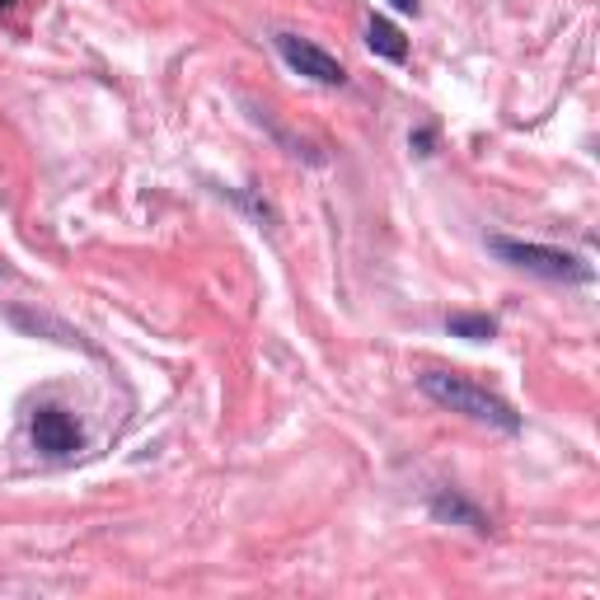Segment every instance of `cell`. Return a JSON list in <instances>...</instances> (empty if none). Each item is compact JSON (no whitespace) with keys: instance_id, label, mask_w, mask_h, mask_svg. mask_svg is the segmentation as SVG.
Listing matches in <instances>:
<instances>
[{"instance_id":"cell-1","label":"cell","mask_w":600,"mask_h":600,"mask_svg":"<svg viewBox=\"0 0 600 600\" xmlns=\"http://www.w3.org/2000/svg\"><path fill=\"white\" fill-rule=\"evenodd\" d=\"M418 385H422V395L441 403V409L465 413L474 422H492V427H502V432H521V418L511 413V403L498 399L492 390H484V385H474L469 376H455V370H427Z\"/></svg>"},{"instance_id":"cell-2","label":"cell","mask_w":600,"mask_h":600,"mask_svg":"<svg viewBox=\"0 0 600 600\" xmlns=\"http://www.w3.org/2000/svg\"><path fill=\"white\" fill-rule=\"evenodd\" d=\"M488 249L507 258L511 268H525L535 277H549V281H591V268L568 249H549V244H525V240H507V235H492Z\"/></svg>"},{"instance_id":"cell-6","label":"cell","mask_w":600,"mask_h":600,"mask_svg":"<svg viewBox=\"0 0 600 600\" xmlns=\"http://www.w3.org/2000/svg\"><path fill=\"white\" fill-rule=\"evenodd\" d=\"M366 43H370V52H380V57H390V62L409 57V43H403V33H399L390 20H370Z\"/></svg>"},{"instance_id":"cell-5","label":"cell","mask_w":600,"mask_h":600,"mask_svg":"<svg viewBox=\"0 0 600 600\" xmlns=\"http://www.w3.org/2000/svg\"><path fill=\"white\" fill-rule=\"evenodd\" d=\"M432 516H441V521H465L469 531H488L484 511L469 507L465 498H455V492H436V498H432Z\"/></svg>"},{"instance_id":"cell-9","label":"cell","mask_w":600,"mask_h":600,"mask_svg":"<svg viewBox=\"0 0 600 600\" xmlns=\"http://www.w3.org/2000/svg\"><path fill=\"white\" fill-rule=\"evenodd\" d=\"M0 5H5V10H10V5H20V0H0Z\"/></svg>"},{"instance_id":"cell-7","label":"cell","mask_w":600,"mask_h":600,"mask_svg":"<svg viewBox=\"0 0 600 600\" xmlns=\"http://www.w3.org/2000/svg\"><path fill=\"white\" fill-rule=\"evenodd\" d=\"M446 329H451V338H469V343H488L498 333V324L488 314H451Z\"/></svg>"},{"instance_id":"cell-3","label":"cell","mask_w":600,"mask_h":600,"mask_svg":"<svg viewBox=\"0 0 600 600\" xmlns=\"http://www.w3.org/2000/svg\"><path fill=\"white\" fill-rule=\"evenodd\" d=\"M277 52L287 57L291 70H300V76H310V80H320V85H343L347 80V70H343L338 57H329L324 47L296 38V33H277Z\"/></svg>"},{"instance_id":"cell-8","label":"cell","mask_w":600,"mask_h":600,"mask_svg":"<svg viewBox=\"0 0 600 600\" xmlns=\"http://www.w3.org/2000/svg\"><path fill=\"white\" fill-rule=\"evenodd\" d=\"M395 10H403V14H418V0H390Z\"/></svg>"},{"instance_id":"cell-4","label":"cell","mask_w":600,"mask_h":600,"mask_svg":"<svg viewBox=\"0 0 600 600\" xmlns=\"http://www.w3.org/2000/svg\"><path fill=\"white\" fill-rule=\"evenodd\" d=\"M33 441H38V451H47V455H70L80 446V427H76V418L62 409H38L33 413Z\"/></svg>"}]
</instances>
